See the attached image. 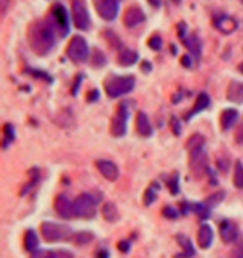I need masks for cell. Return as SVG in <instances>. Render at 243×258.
I'll use <instances>...</instances> for the list:
<instances>
[{
	"label": "cell",
	"mask_w": 243,
	"mask_h": 258,
	"mask_svg": "<svg viewBox=\"0 0 243 258\" xmlns=\"http://www.w3.org/2000/svg\"><path fill=\"white\" fill-rule=\"evenodd\" d=\"M72 240H74L76 244L83 246V244L91 243L94 240V235H92L91 232H79V233H76V235H72Z\"/></svg>",
	"instance_id": "obj_28"
},
{
	"label": "cell",
	"mask_w": 243,
	"mask_h": 258,
	"mask_svg": "<svg viewBox=\"0 0 243 258\" xmlns=\"http://www.w3.org/2000/svg\"><path fill=\"white\" fill-rule=\"evenodd\" d=\"M25 247L30 252H36L39 247V238L36 235V232L33 229L27 230V235H25Z\"/></svg>",
	"instance_id": "obj_26"
},
{
	"label": "cell",
	"mask_w": 243,
	"mask_h": 258,
	"mask_svg": "<svg viewBox=\"0 0 243 258\" xmlns=\"http://www.w3.org/2000/svg\"><path fill=\"white\" fill-rule=\"evenodd\" d=\"M148 2H150L153 7H159V5H160V0H148Z\"/></svg>",
	"instance_id": "obj_46"
},
{
	"label": "cell",
	"mask_w": 243,
	"mask_h": 258,
	"mask_svg": "<svg viewBox=\"0 0 243 258\" xmlns=\"http://www.w3.org/2000/svg\"><path fill=\"white\" fill-rule=\"evenodd\" d=\"M137 132L140 136H151L153 135V125L150 122V118L147 116V113H143V111H139L137 113Z\"/></svg>",
	"instance_id": "obj_17"
},
{
	"label": "cell",
	"mask_w": 243,
	"mask_h": 258,
	"mask_svg": "<svg viewBox=\"0 0 243 258\" xmlns=\"http://www.w3.org/2000/svg\"><path fill=\"white\" fill-rule=\"evenodd\" d=\"M191 206H192V210H194V212H196V214L199 215V218H202V220L209 218L211 210H209V206H208L206 203H192Z\"/></svg>",
	"instance_id": "obj_27"
},
{
	"label": "cell",
	"mask_w": 243,
	"mask_h": 258,
	"mask_svg": "<svg viewBox=\"0 0 243 258\" xmlns=\"http://www.w3.org/2000/svg\"><path fill=\"white\" fill-rule=\"evenodd\" d=\"M156 198H157L156 190L153 189V187H150V189H148L147 192H145V197H143V203H145V206L153 204V203L156 201Z\"/></svg>",
	"instance_id": "obj_34"
},
{
	"label": "cell",
	"mask_w": 243,
	"mask_h": 258,
	"mask_svg": "<svg viewBox=\"0 0 243 258\" xmlns=\"http://www.w3.org/2000/svg\"><path fill=\"white\" fill-rule=\"evenodd\" d=\"M54 28L51 23L48 22H37L30 28L28 33V39H30V45L31 48L40 54L45 56L50 53L54 45H56V34H54Z\"/></svg>",
	"instance_id": "obj_1"
},
{
	"label": "cell",
	"mask_w": 243,
	"mask_h": 258,
	"mask_svg": "<svg viewBox=\"0 0 243 258\" xmlns=\"http://www.w3.org/2000/svg\"><path fill=\"white\" fill-rule=\"evenodd\" d=\"M203 146H205V138L202 135H192L186 143V150L191 153L194 150L203 149Z\"/></svg>",
	"instance_id": "obj_25"
},
{
	"label": "cell",
	"mask_w": 243,
	"mask_h": 258,
	"mask_svg": "<svg viewBox=\"0 0 243 258\" xmlns=\"http://www.w3.org/2000/svg\"><path fill=\"white\" fill-rule=\"evenodd\" d=\"M189 169H191V173L196 178H200L205 175V172L208 170V156L203 149L194 150L189 153Z\"/></svg>",
	"instance_id": "obj_7"
},
{
	"label": "cell",
	"mask_w": 243,
	"mask_h": 258,
	"mask_svg": "<svg viewBox=\"0 0 243 258\" xmlns=\"http://www.w3.org/2000/svg\"><path fill=\"white\" fill-rule=\"evenodd\" d=\"M226 96L234 104H243V82H231Z\"/></svg>",
	"instance_id": "obj_19"
},
{
	"label": "cell",
	"mask_w": 243,
	"mask_h": 258,
	"mask_svg": "<svg viewBox=\"0 0 243 258\" xmlns=\"http://www.w3.org/2000/svg\"><path fill=\"white\" fill-rule=\"evenodd\" d=\"M212 238H214V232L211 229V226L208 224H202L199 232H197V243L202 249H208L212 244Z\"/></svg>",
	"instance_id": "obj_16"
},
{
	"label": "cell",
	"mask_w": 243,
	"mask_h": 258,
	"mask_svg": "<svg viewBox=\"0 0 243 258\" xmlns=\"http://www.w3.org/2000/svg\"><path fill=\"white\" fill-rule=\"evenodd\" d=\"M54 209L57 215H60L62 218H72L76 217V210H74V201H71L66 195H59L54 201Z\"/></svg>",
	"instance_id": "obj_11"
},
{
	"label": "cell",
	"mask_w": 243,
	"mask_h": 258,
	"mask_svg": "<svg viewBox=\"0 0 243 258\" xmlns=\"http://www.w3.org/2000/svg\"><path fill=\"white\" fill-rule=\"evenodd\" d=\"M214 25L220 30V33H225V34H231L232 31H235L237 30V20L235 19H232V17H229V16H220V17H215V20H214Z\"/></svg>",
	"instance_id": "obj_15"
},
{
	"label": "cell",
	"mask_w": 243,
	"mask_h": 258,
	"mask_svg": "<svg viewBox=\"0 0 243 258\" xmlns=\"http://www.w3.org/2000/svg\"><path fill=\"white\" fill-rule=\"evenodd\" d=\"M4 135H5V138H4V149H7L14 141V127L11 124H5Z\"/></svg>",
	"instance_id": "obj_30"
},
{
	"label": "cell",
	"mask_w": 243,
	"mask_h": 258,
	"mask_svg": "<svg viewBox=\"0 0 243 258\" xmlns=\"http://www.w3.org/2000/svg\"><path fill=\"white\" fill-rule=\"evenodd\" d=\"M66 56L72 60V62H86L89 59V48L88 43L82 36H74L71 39L68 50H66Z\"/></svg>",
	"instance_id": "obj_4"
},
{
	"label": "cell",
	"mask_w": 243,
	"mask_h": 258,
	"mask_svg": "<svg viewBox=\"0 0 243 258\" xmlns=\"http://www.w3.org/2000/svg\"><path fill=\"white\" fill-rule=\"evenodd\" d=\"M72 22L79 30H88L91 27V19L85 0H72Z\"/></svg>",
	"instance_id": "obj_6"
},
{
	"label": "cell",
	"mask_w": 243,
	"mask_h": 258,
	"mask_svg": "<svg viewBox=\"0 0 243 258\" xmlns=\"http://www.w3.org/2000/svg\"><path fill=\"white\" fill-rule=\"evenodd\" d=\"M218 169H220L222 172H228V161H225V162L218 161Z\"/></svg>",
	"instance_id": "obj_42"
},
{
	"label": "cell",
	"mask_w": 243,
	"mask_h": 258,
	"mask_svg": "<svg viewBox=\"0 0 243 258\" xmlns=\"http://www.w3.org/2000/svg\"><path fill=\"white\" fill-rule=\"evenodd\" d=\"M223 198H225V192H215V194H214V195H211L205 203H206L209 207H212V206L220 204V203L223 201Z\"/></svg>",
	"instance_id": "obj_31"
},
{
	"label": "cell",
	"mask_w": 243,
	"mask_h": 258,
	"mask_svg": "<svg viewBox=\"0 0 243 258\" xmlns=\"http://www.w3.org/2000/svg\"><path fill=\"white\" fill-rule=\"evenodd\" d=\"M97 169H99V172L108 179V181H115L118 178V167L115 166V164L112 161H106V159H100L95 162Z\"/></svg>",
	"instance_id": "obj_13"
},
{
	"label": "cell",
	"mask_w": 243,
	"mask_h": 258,
	"mask_svg": "<svg viewBox=\"0 0 243 258\" xmlns=\"http://www.w3.org/2000/svg\"><path fill=\"white\" fill-rule=\"evenodd\" d=\"M143 72H151V63L145 62V63H143Z\"/></svg>",
	"instance_id": "obj_45"
},
{
	"label": "cell",
	"mask_w": 243,
	"mask_h": 258,
	"mask_svg": "<svg viewBox=\"0 0 243 258\" xmlns=\"http://www.w3.org/2000/svg\"><path fill=\"white\" fill-rule=\"evenodd\" d=\"M241 4H243V0H241Z\"/></svg>",
	"instance_id": "obj_49"
},
{
	"label": "cell",
	"mask_w": 243,
	"mask_h": 258,
	"mask_svg": "<svg viewBox=\"0 0 243 258\" xmlns=\"http://www.w3.org/2000/svg\"><path fill=\"white\" fill-rule=\"evenodd\" d=\"M148 45H150V48H153V50L159 51V50L162 48V45H163V40H162V37H160V36H153V37L148 40Z\"/></svg>",
	"instance_id": "obj_35"
},
{
	"label": "cell",
	"mask_w": 243,
	"mask_h": 258,
	"mask_svg": "<svg viewBox=\"0 0 243 258\" xmlns=\"http://www.w3.org/2000/svg\"><path fill=\"white\" fill-rule=\"evenodd\" d=\"M137 60H139V54L136 51H133V50H124L118 56V63L125 65V67L134 65Z\"/></svg>",
	"instance_id": "obj_24"
},
{
	"label": "cell",
	"mask_w": 243,
	"mask_h": 258,
	"mask_svg": "<svg viewBox=\"0 0 243 258\" xmlns=\"http://www.w3.org/2000/svg\"><path fill=\"white\" fill-rule=\"evenodd\" d=\"M118 249H120L122 252H128V250H130V241H128V240H122V241L118 243Z\"/></svg>",
	"instance_id": "obj_40"
},
{
	"label": "cell",
	"mask_w": 243,
	"mask_h": 258,
	"mask_svg": "<svg viewBox=\"0 0 243 258\" xmlns=\"http://www.w3.org/2000/svg\"><path fill=\"white\" fill-rule=\"evenodd\" d=\"M238 72H240V73L243 75V62H241V63L238 65Z\"/></svg>",
	"instance_id": "obj_48"
},
{
	"label": "cell",
	"mask_w": 243,
	"mask_h": 258,
	"mask_svg": "<svg viewBox=\"0 0 243 258\" xmlns=\"http://www.w3.org/2000/svg\"><path fill=\"white\" fill-rule=\"evenodd\" d=\"M136 81L133 76H114L105 82V90L109 98H120L133 91Z\"/></svg>",
	"instance_id": "obj_2"
},
{
	"label": "cell",
	"mask_w": 243,
	"mask_h": 258,
	"mask_svg": "<svg viewBox=\"0 0 243 258\" xmlns=\"http://www.w3.org/2000/svg\"><path fill=\"white\" fill-rule=\"evenodd\" d=\"M162 214H163V217H166L168 220H176L177 217H179V212L174 209V207H171V206H165L163 207V210H162Z\"/></svg>",
	"instance_id": "obj_33"
},
{
	"label": "cell",
	"mask_w": 243,
	"mask_h": 258,
	"mask_svg": "<svg viewBox=\"0 0 243 258\" xmlns=\"http://www.w3.org/2000/svg\"><path fill=\"white\" fill-rule=\"evenodd\" d=\"M57 258H74V256H72V253L68 252V250H59L57 252Z\"/></svg>",
	"instance_id": "obj_41"
},
{
	"label": "cell",
	"mask_w": 243,
	"mask_h": 258,
	"mask_svg": "<svg viewBox=\"0 0 243 258\" xmlns=\"http://www.w3.org/2000/svg\"><path fill=\"white\" fill-rule=\"evenodd\" d=\"M42 235L46 241L56 243V241H65L72 238V232L68 226L59 224V223H51V221H45L42 223L40 227Z\"/></svg>",
	"instance_id": "obj_3"
},
{
	"label": "cell",
	"mask_w": 243,
	"mask_h": 258,
	"mask_svg": "<svg viewBox=\"0 0 243 258\" xmlns=\"http://www.w3.org/2000/svg\"><path fill=\"white\" fill-rule=\"evenodd\" d=\"M102 215L106 221L115 223L118 220V210H117L115 204L114 203H105L102 207Z\"/></svg>",
	"instance_id": "obj_23"
},
{
	"label": "cell",
	"mask_w": 243,
	"mask_h": 258,
	"mask_svg": "<svg viewBox=\"0 0 243 258\" xmlns=\"http://www.w3.org/2000/svg\"><path fill=\"white\" fill-rule=\"evenodd\" d=\"M169 189H171V194H179V184H177V178H173L169 181Z\"/></svg>",
	"instance_id": "obj_39"
},
{
	"label": "cell",
	"mask_w": 243,
	"mask_h": 258,
	"mask_svg": "<svg viewBox=\"0 0 243 258\" xmlns=\"http://www.w3.org/2000/svg\"><path fill=\"white\" fill-rule=\"evenodd\" d=\"M95 258H108V252L106 250H99Z\"/></svg>",
	"instance_id": "obj_44"
},
{
	"label": "cell",
	"mask_w": 243,
	"mask_h": 258,
	"mask_svg": "<svg viewBox=\"0 0 243 258\" xmlns=\"http://www.w3.org/2000/svg\"><path fill=\"white\" fill-rule=\"evenodd\" d=\"M120 0H99L97 2V13L105 20H114L118 14Z\"/></svg>",
	"instance_id": "obj_10"
},
{
	"label": "cell",
	"mask_w": 243,
	"mask_h": 258,
	"mask_svg": "<svg viewBox=\"0 0 243 258\" xmlns=\"http://www.w3.org/2000/svg\"><path fill=\"white\" fill-rule=\"evenodd\" d=\"M31 258H57V252H53V250H36V252H33Z\"/></svg>",
	"instance_id": "obj_32"
},
{
	"label": "cell",
	"mask_w": 243,
	"mask_h": 258,
	"mask_svg": "<svg viewBox=\"0 0 243 258\" xmlns=\"http://www.w3.org/2000/svg\"><path fill=\"white\" fill-rule=\"evenodd\" d=\"M176 240H177V243L180 244V247H182V250H183V255H182V256H183V258H192L194 253H196V250H194V247H192L189 238L185 237V235H182V233H179V235L176 237Z\"/></svg>",
	"instance_id": "obj_22"
},
{
	"label": "cell",
	"mask_w": 243,
	"mask_h": 258,
	"mask_svg": "<svg viewBox=\"0 0 243 258\" xmlns=\"http://www.w3.org/2000/svg\"><path fill=\"white\" fill-rule=\"evenodd\" d=\"M220 237L225 243H232L238 237V229L231 220H223L220 223Z\"/></svg>",
	"instance_id": "obj_14"
},
{
	"label": "cell",
	"mask_w": 243,
	"mask_h": 258,
	"mask_svg": "<svg viewBox=\"0 0 243 258\" xmlns=\"http://www.w3.org/2000/svg\"><path fill=\"white\" fill-rule=\"evenodd\" d=\"M76 217L79 218H94L97 212V200L89 194H82L74 200Z\"/></svg>",
	"instance_id": "obj_5"
},
{
	"label": "cell",
	"mask_w": 243,
	"mask_h": 258,
	"mask_svg": "<svg viewBox=\"0 0 243 258\" xmlns=\"http://www.w3.org/2000/svg\"><path fill=\"white\" fill-rule=\"evenodd\" d=\"M142 22H145V13L139 7H131L127 10V13L124 16V23L128 28H134V27L140 25Z\"/></svg>",
	"instance_id": "obj_12"
},
{
	"label": "cell",
	"mask_w": 243,
	"mask_h": 258,
	"mask_svg": "<svg viewBox=\"0 0 243 258\" xmlns=\"http://www.w3.org/2000/svg\"><path fill=\"white\" fill-rule=\"evenodd\" d=\"M105 62H106V59H105L103 53H100L99 50H95L94 51V57H92V63L94 65H103Z\"/></svg>",
	"instance_id": "obj_36"
},
{
	"label": "cell",
	"mask_w": 243,
	"mask_h": 258,
	"mask_svg": "<svg viewBox=\"0 0 243 258\" xmlns=\"http://www.w3.org/2000/svg\"><path fill=\"white\" fill-rule=\"evenodd\" d=\"M209 104H211V99H209V96L206 95V93H200L199 98H197V101H196V107H194V108L191 110V113L188 114V118H186V119L189 121L194 114H197V113H200V111L206 110V108L209 107Z\"/></svg>",
	"instance_id": "obj_21"
},
{
	"label": "cell",
	"mask_w": 243,
	"mask_h": 258,
	"mask_svg": "<svg viewBox=\"0 0 243 258\" xmlns=\"http://www.w3.org/2000/svg\"><path fill=\"white\" fill-rule=\"evenodd\" d=\"M92 93V95H91V98H89V101H94L95 98H97V91L94 90V91H91Z\"/></svg>",
	"instance_id": "obj_47"
},
{
	"label": "cell",
	"mask_w": 243,
	"mask_h": 258,
	"mask_svg": "<svg viewBox=\"0 0 243 258\" xmlns=\"http://www.w3.org/2000/svg\"><path fill=\"white\" fill-rule=\"evenodd\" d=\"M171 127H173V132H174L177 136L182 133V127H180V124H179V119H177V118H173V119H171Z\"/></svg>",
	"instance_id": "obj_38"
},
{
	"label": "cell",
	"mask_w": 243,
	"mask_h": 258,
	"mask_svg": "<svg viewBox=\"0 0 243 258\" xmlns=\"http://www.w3.org/2000/svg\"><path fill=\"white\" fill-rule=\"evenodd\" d=\"M231 258H243V243H240L238 246H235V249H232Z\"/></svg>",
	"instance_id": "obj_37"
},
{
	"label": "cell",
	"mask_w": 243,
	"mask_h": 258,
	"mask_svg": "<svg viewBox=\"0 0 243 258\" xmlns=\"http://www.w3.org/2000/svg\"><path fill=\"white\" fill-rule=\"evenodd\" d=\"M53 28L59 31L60 36H66L68 31H69V20H68V13L66 10L60 5V4H56L54 8H53Z\"/></svg>",
	"instance_id": "obj_9"
},
{
	"label": "cell",
	"mask_w": 243,
	"mask_h": 258,
	"mask_svg": "<svg viewBox=\"0 0 243 258\" xmlns=\"http://www.w3.org/2000/svg\"><path fill=\"white\" fill-rule=\"evenodd\" d=\"M182 63H183L185 67H191V59H189V56H183V57H182Z\"/></svg>",
	"instance_id": "obj_43"
},
{
	"label": "cell",
	"mask_w": 243,
	"mask_h": 258,
	"mask_svg": "<svg viewBox=\"0 0 243 258\" xmlns=\"http://www.w3.org/2000/svg\"><path fill=\"white\" fill-rule=\"evenodd\" d=\"M185 46L189 50L191 56H194L196 59H200L202 43H200V39L197 36H188V37H185Z\"/></svg>",
	"instance_id": "obj_20"
},
{
	"label": "cell",
	"mask_w": 243,
	"mask_h": 258,
	"mask_svg": "<svg viewBox=\"0 0 243 258\" xmlns=\"http://www.w3.org/2000/svg\"><path fill=\"white\" fill-rule=\"evenodd\" d=\"M127 122H128V105L120 104L111 121V135L117 138L124 136L127 133Z\"/></svg>",
	"instance_id": "obj_8"
},
{
	"label": "cell",
	"mask_w": 243,
	"mask_h": 258,
	"mask_svg": "<svg viewBox=\"0 0 243 258\" xmlns=\"http://www.w3.org/2000/svg\"><path fill=\"white\" fill-rule=\"evenodd\" d=\"M238 121V111L234 110V108H226L223 110L222 116H220V124H222V128L223 130H229L232 128Z\"/></svg>",
	"instance_id": "obj_18"
},
{
	"label": "cell",
	"mask_w": 243,
	"mask_h": 258,
	"mask_svg": "<svg viewBox=\"0 0 243 258\" xmlns=\"http://www.w3.org/2000/svg\"><path fill=\"white\" fill-rule=\"evenodd\" d=\"M234 185L243 190V164L241 161L235 162V170H234Z\"/></svg>",
	"instance_id": "obj_29"
}]
</instances>
